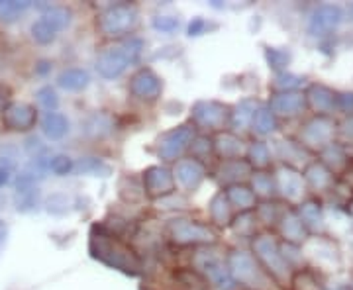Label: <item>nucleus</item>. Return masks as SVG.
Masks as SVG:
<instances>
[{"mask_svg": "<svg viewBox=\"0 0 353 290\" xmlns=\"http://www.w3.org/2000/svg\"><path fill=\"white\" fill-rule=\"evenodd\" d=\"M141 48H143V43L139 39H130L128 43L120 45V48L104 51L99 57V65H97L99 73L104 79H114V76L122 75L128 65L138 61L139 55H141Z\"/></svg>", "mask_w": 353, "mask_h": 290, "instance_id": "nucleus-1", "label": "nucleus"}, {"mask_svg": "<svg viewBox=\"0 0 353 290\" xmlns=\"http://www.w3.org/2000/svg\"><path fill=\"white\" fill-rule=\"evenodd\" d=\"M134 24H136V10L126 4L114 6L106 14H102L101 18V30L106 36L126 34L128 30L134 28Z\"/></svg>", "mask_w": 353, "mask_h": 290, "instance_id": "nucleus-2", "label": "nucleus"}, {"mask_svg": "<svg viewBox=\"0 0 353 290\" xmlns=\"http://www.w3.org/2000/svg\"><path fill=\"white\" fill-rule=\"evenodd\" d=\"M38 114L34 110V106L24 104V102H14L8 104L2 112V122L8 130L14 132H28L36 126Z\"/></svg>", "mask_w": 353, "mask_h": 290, "instance_id": "nucleus-3", "label": "nucleus"}, {"mask_svg": "<svg viewBox=\"0 0 353 290\" xmlns=\"http://www.w3.org/2000/svg\"><path fill=\"white\" fill-rule=\"evenodd\" d=\"M192 141V127L181 126L165 134L161 143H159V153L163 155L165 159H175L179 153L183 152L187 145Z\"/></svg>", "mask_w": 353, "mask_h": 290, "instance_id": "nucleus-4", "label": "nucleus"}, {"mask_svg": "<svg viewBox=\"0 0 353 290\" xmlns=\"http://www.w3.org/2000/svg\"><path fill=\"white\" fill-rule=\"evenodd\" d=\"M130 90H132L138 99L153 101V99L159 94V90H161V81H159V76L155 75L153 71L145 69V71H139L138 75L132 79Z\"/></svg>", "mask_w": 353, "mask_h": 290, "instance_id": "nucleus-5", "label": "nucleus"}, {"mask_svg": "<svg viewBox=\"0 0 353 290\" xmlns=\"http://www.w3.org/2000/svg\"><path fill=\"white\" fill-rule=\"evenodd\" d=\"M143 183L145 189L150 190L152 194H163L173 189V177L167 169L161 167H152L145 175H143Z\"/></svg>", "mask_w": 353, "mask_h": 290, "instance_id": "nucleus-6", "label": "nucleus"}, {"mask_svg": "<svg viewBox=\"0 0 353 290\" xmlns=\"http://www.w3.org/2000/svg\"><path fill=\"white\" fill-rule=\"evenodd\" d=\"M194 118L202 126L216 127L224 122V108L218 106L216 102H201L194 108Z\"/></svg>", "mask_w": 353, "mask_h": 290, "instance_id": "nucleus-7", "label": "nucleus"}, {"mask_svg": "<svg viewBox=\"0 0 353 290\" xmlns=\"http://www.w3.org/2000/svg\"><path fill=\"white\" fill-rule=\"evenodd\" d=\"M41 127H43V134L50 139H61L69 132V122L63 114L48 112L41 122Z\"/></svg>", "mask_w": 353, "mask_h": 290, "instance_id": "nucleus-8", "label": "nucleus"}, {"mask_svg": "<svg viewBox=\"0 0 353 290\" xmlns=\"http://www.w3.org/2000/svg\"><path fill=\"white\" fill-rule=\"evenodd\" d=\"M175 175L185 187H196L202 180V167L196 161H181L176 165Z\"/></svg>", "mask_w": 353, "mask_h": 290, "instance_id": "nucleus-9", "label": "nucleus"}, {"mask_svg": "<svg viewBox=\"0 0 353 290\" xmlns=\"http://www.w3.org/2000/svg\"><path fill=\"white\" fill-rule=\"evenodd\" d=\"M341 12L340 8H334V6H322L312 18V32L316 30H330L334 25L340 24Z\"/></svg>", "mask_w": 353, "mask_h": 290, "instance_id": "nucleus-10", "label": "nucleus"}, {"mask_svg": "<svg viewBox=\"0 0 353 290\" xmlns=\"http://www.w3.org/2000/svg\"><path fill=\"white\" fill-rule=\"evenodd\" d=\"M59 87L65 90H81L88 85V73L83 69H67L59 75Z\"/></svg>", "mask_w": 353, "mask_h": 290, "instance_id": "nucleus-11", "label": "nucleus"}, {"mask_svg": "<svg viewBox=\"0 0 353 290\" xmlns=\"http://www.w3.org/2000/svg\"><path fill=\"white\" fill-rule=\"evenodd\" d=\"M271 106H273V110L279 114H296L301 110V106H303V96L301 94H290V92H285V94H279L273 99L271 102Z\"/></svg>", "mask_w": 353, "mask_h": 290, "instance_id": "nucleus-12", "label": "nucleus"}, {"mask_svg": "<svg viewBox=\"0 0 353 290\" xmlns=\"http://www.w3.org/2000/svg\"><path fill=\"white\" fill-rule=\"evenodd\" d=\"M32 36H34V39H36L38 43L48 45V43H51L53 39L57 38V30H55L46 18H39L38 22L32 25Z\"/></svg>", "mask_w": 353, "mask_h": 290, "instance_id": "nucleus-13", "label": "nucleus"}, {"mask_svg": "<svg viewBox=\"0 0 353 290\" xmlns=\"http://www.w3.org/2000/svg\"><path fill=\"white\" fill-rule=\"evenodd\" d=\"M30 8V2H0V20L2 22H14L20 14Z\"/></svg>", "mask_w": 353, "mask_h": 290, "instance_id": "nucleus-14", "label": "nucleus"}, {"mask_svg": "<svg viewBox=\"0 0 353 290\" xmlns=\"http://www.w3.org/2000/svg\"><path fill=\"white\" fill-rule=\"evenodd\" d=\"M41 18H46L57 32L65 30V28L69 25V22H71V14H69L67 8H51L50 12L43 14Z\"/></svg>", "mask_w": 353, "mask_h": 290, "instance_id": "nucleus-15", "label": "nucleus"}, {"mask_svg": "<svg viewBox=\"0 0 353 290\" xmlns=\"http://www.w3.org/2000/svg\"><path fill=\"white\" fill-rule=\"evenodd\" d=\"M253 126L259 134H269L273 127H275V118H273V112L267 110V108H261L257 112L253 114Z\"/></svg>", "mask_w": 353, "mask_h": 290, "instance_id": "nucleus-16", "label": "nucleus"}, {"mask_svg": "<svg viewBox=\"0 0 353 290\" xmlns=\"http://www.w3.org/2000/svg\"><path fill=\"white\" fill-rule=\"evenodd\" d=\"M230 202L236 204L238 208H250L253 204V192L243 187H234L230 189Z\"/></svg>", "mask_w": 353, "mask_h": 290, "instance_id": "nucleus-17", "label": "nucleus"}, {"mask_svg": "<svg viewBox=\"0 0 353 290\" xmlns=\"http://www.w3.org/2000/svg\"><path fill=\"white\" fill-rule=\"evenodd\" d=\"M38 102L46 108V110L55 112V108H57V104H59V99H57L55 90L51 89V87H43V89L38 90Z\"/></svg>", "mask_w": 353, "mask_h": 290, "instance_id": "nucleus-18", "label": "nucleus"}, {"mask_svg": "<svg viewBox=\"0 0 353 290\" xmlns=\"http://www.w3.org/2000/svg\"><path fill=\"white\" fill-rule=\"evenodd\" d=\"M50 169L55 173V175H59V177H63L67 173H71V169H73V161H71V157H67V155H57V157H53L50 161Z\"/></svg>", "mask_w": 353, "mask_h": 290, "instance_id": "nucleus-19", "label": "nucleus"}, {"mask_svg": "<svg viewBox=\"0 0 353 290\" xmlns=\"http://www.w3.org/2000/svg\"><path fill=\"white\" fill-rule=\"evenodd\" d=\"M176 25H179V20L169 18V16H163V18H157V20H155V28L161 30V32H167V34L176 30Z\"/></svg>", "mask_w": 353, "mask_h": 290, "instance_id": "nucleus-20", "label": "nucleus"}, {"mask_svg": "<svg viewBox=\"0 0 353 290\" xmlns=\"http://www.w3.org/2000/svg\"><path fill=\"white\" fill-rule=\"evenodd\" d=\"M252 155L257 159V163L263 165L265 161H267V157H269V153H267V147L265 145H261V143H257V145H253L252 147ZM253 159V161H255Z\"/></svg>", "mask_w": 353, "mask_h": 290, "instance_id": "nucleus-21", "label": "nucleus"}, {"mask_svg": "<svg viewBox=\"0 0 353 290\" xmlns=\"http://www.w3.org/2000/svg\"><path fill=\"white\" fill-rule=\"evenodd\" d=\"M204 25H206V22L201 20V18H196V20L189 25V34L190 36H201L202 32H204Z\"/></svg>", "mask_w": 353, "mask_h": 290, "instance_id": "nucleus-22", "label": "nucleus"}, {"mask_svg": "<svg viewBox=\"0 0 353 290\" xmlns=\"http://www.w3.org/2000/svg\"><path fill=\"white\" fill-rule=\"evenodd\" d=\"M8 101H10V89L0 83V108H6Z\"/></svg>", "mask_w": 353, "mask_h": 290, "instance_id": "nucleus-23", "label": "nucleus"}, {"mask_svg": "<svg viewBox=\"0 0 353 290\" xmlns=\"http://www.w3.org/2000/svg\"><path fill=\"white\" fill-rule=\"evenodd\" d=\"M10 180V171L8 169H0V189Z\"/></svg>", "mask_w": 353, "mask_h": 290, "instance_id": "nucleus-24", "label": "nucleus"}, {"mask_svg": "<svg viewBox=\"0 0 353 290\" xmlns=\"http://www.w3.org/2000/svg\"><path fill=\"white\" fill-rule=\"evenodd\" d=\"M6 240V224H2L0 222V241Z\"/></svg>", "mask_w": 353, "mask_h": 290, "instance_id": "nucleus-25", "label": "nucleus"}]
</instances>
